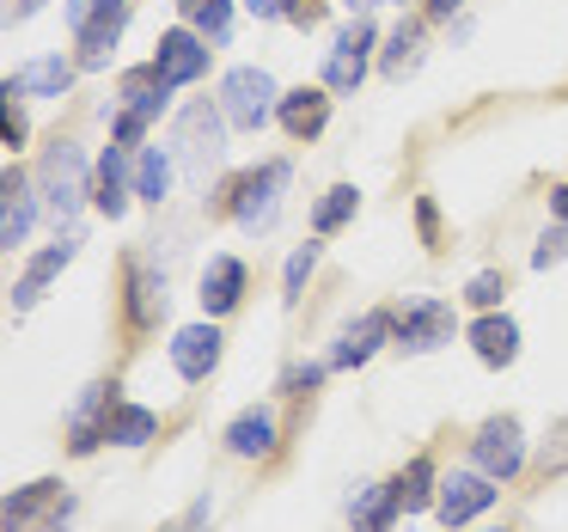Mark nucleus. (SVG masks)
I'll use <instances>...</instances> for the list:
<instances>
[{
	"label": "nucleus",
	"instance_id": "obj_1",
	"mask_svg": "<svg viewBox=\"0 0 568 532\" xmlns=\"http://www.w3.org/2000/svg\"><path fill=\"white\" fill-rule=\"evenodd\" d=\"M123 117H116L111 141H123V148H141V135H148L153 123H160V111L172 104V80L160 74V68H135V74H123Z\"/></svg>",
	"mask_w": 568,
	"mask_h": 532
},
{
	"label": "nucleus",
	"instance_id": "obj_2",
	"mask_svg": "<svg viewBox=\"0 0 568 532\" xmlns=\"http://www.w3.org/2000/svg\"><path fill=\"white\" fill-rule=\"evenodd\" d=\"M287 178H294V165H287V160H270V165H257L251 178H239V190L226 197V209H233V221L245 227V233H263V227L275 221Z\"/></svg>",
	"mask_w": 568,
	"mask_h": 532
},
{
	"label": "nucleus",
	"instance_id": "obj_3",
	"mask_svg": "<svg viewBox=\"0 0 568 532\" xmlns=\"http://www.w3.org/2000/svg\"><path fill=\"white\" fill-rule=\"evenodd\" d=\"M275 104H282V92H275V80L263 74V68H233V74L221 80V117L233 129H257Z\"/></svg>",
	"mask_w": 568,
	"mask_h": 532
},
{
	"label": "nucleus",
	"instance_id": "obj_4",
	"mask_svg": "<svg viewBox=\"0 0 568 532\" xmlns=\"http://www.w3.org/2000/svg\"><path fill=\"white\" fill-rule=\"evenodd\" d=\"M43 190H50V214L55 221H68L74 227V214H80V202L92 197V184H87V153L80 148H50V160H43Z\"/></svg>",
	"mask_w": 568,
	"mask_h": 532
},
{
	"label": "nucleus",
	"instance_id": "obj_5",
	"mask_svg": "<svg viewBox=\"0 0 568 532\" xmlns=\"http://www.w3.org/2000/svg\"><path fill=\"white\" fill-rule=\"evenodd\" d=\"M178 160H184V178L190 184H209V172L221 165V117L209 111V104H196V111H184V123H178Z\"/></svg>",
	"mask_w": 568,
	"mask_h": 532
},
{
	"label": "nucleus",
	"instance_id": "obj_6",
	"mask_svg": "<svg viewBox=\"0 0 568 532\" xmlns=\"http://www.w3.org/2000/svg\"><path fill=\"white\" fill-rule=\"evenodd\" d=\"M74 502L62 495V483H26L19 495H7V532H62Z\"/></svg>",
	"mask_w": 568,
	"mask_h": 532
},
{
	"label": "nucleus",
	"instance_id": "obj_7",
	"mask_svg": "<svg viewBox=\"0 0 568 532\" xmlns=\"http://www.w3.org/2000/svg\"><path fill=\"white\" fill-rule=\"evenodd\" d=\"M373 26L367 19H348L343 31H336V43H331V62H324V87L331 92H355L361 87V74H367V56H373Z\"/></svg>",
	"mask_w": 568,
	"mask_h": 532
},
{
	"label": "nucleus",
	"instance_id": "obj_8",
	"mask_svg": "<svg viewBox=\"0 0 568 532\" xmlns=\"http://www.w3.org/2000/svg\"><path fill=\"white\" fill-rule=\"evenodd\" d=\"M470 453H477V471H489V478H514V471L526 465V434H519L514 416H489L477 429V441H470Z\"/></svg>",
	"mask_w": 568,
	"mask_h": 532
},
{
	"label": "nucleus",
	"instance_id": "obj_9",
	"mask_svg": "<svg viewBox=\"0 0 568 532\" xmlns=\"http://www.w3.org/2000/svg\"><path fill=\"white\" fill-rule=\"evenodd\" d=\"M434 508H440L446 526H465L483 508H495V478L489 471H453V478L440 483V495H434Z\"/></svg>",
	"mask_w": 568,
	"mask_h": 532
},
{
	"label": "nucleus",
	"instance_id": "obj_10",
	"mask_svg": "<svg viewBox=\"0 0 568 532\" xmlns=\"http://www.w3.org/2000/svg\"><path fill=\"white\" fill-rule=\"evenodd\" d=\"M153 68H160L172 87H190V80H202L209 74V38L202 31H165L160 38V50H153Z\"/></svg>",
	"mask_w": 568,
	"mask_h": 532
},
{
	"label": "nucleus",
	"instance_id": "obj_11",
	"mask_svg": "<svg viewBox=\"0 0 568 532\" xmlns=\"http://www.w3.org/2000/svg\"><path fill=\"white\" fill-rule=\"evenodd\" d=\"M111 410H116L111 385H87L74 416H68V446H74V453H92L99 441H111Z\"/></svg>",
	"mask_w": 568,
	"mask_h": 532
},
{
	"label": "nucleus",
	"instance_id": "obj_12",
	"mask_svg": "<svg viewBox=\"0 0 568 532\" xmlns=\"http://www.w3.org/2000/svg\"><path fill=\"white\" fill-rule=\"evenodd\" d=\"M440 343H453V307L446 300H416L404 319V355H434Z\"/></svg>",
	"mask_w": 568,
	"mask_h": 532
},
{
	"label": "nucleus",
	"instance_id": "obj_13",
	"mask_svg": "<svg viewBox=\"0 0 568 532\" xmlns=\"http://www.w3.org/2000/svg\"><path fill=\"white\" fill-rule=\"evenodd\" d=\"M172 368L184 373V380H209V373L221 368V331H214V324H184V331L172 337Z\"/></svg>",
	"mask_w": 568,
	"mask_h": 532
},
{
	"label": "nucleus",
	"instance_id": "obj_14",
	"mask_svg": "<svg viewBox=\"0 0 568 532\" xmlns=\"http://www.w3.org/2000/svg\"><path fill=\"white\" fill-rule=\"evenodd\" d=\"M275 117H282V129H287L294 141H312L324 123H331V87H300V92H282Z\"/></svg>",
	"mask_w": 568,
	"mask_h": 532
},
{
	"label": "nucleus",
	"instance_id": "obj_15",
	"mask_svg": "<svg viewBox=\"0 0 568 532\" xmlns=\"http://www.w3.org/2000/svg\"><path fill=\"white\" fill-rule=\"evenodd\" d=\"M68 87H74V62H62V56H38V62H26L7 80L13 99H62Z\"/></svg>",
	"mask_w": 568,
	"mask_h": 532
},
{
	"label": "nucleus",
	"instance_id": "obj_16",
	"mask_svg": "<svg viewBox=\"0 0 568 532\" xmlns=\"http://www.w3.org/2000/svg\"><path fill=\"white\" fill-rule=\"evenodd\" d=\"M92 202H99V214L123 221V209H129V148H123V141H111V148H104L99 178H92Z\"/></svg>",
	"mask_w": 568,
	"mask_h": 532
},
{
	"label": "nucleus",
	"instance_id": "obj_17",
	"mask_svg": "<svg viewBox=\"0 0 568 532\" xmlns=\"http://www.w3.org/2000/svg\"><path fill=\"white\" fill-rule=\"evenodd\" d=\"M392 337V312H367L361 324H348L343 331V343L331 349V368L343 373V368H361V361H373L379 355V343Z\"/></svg>",
	"mask_w": 568,
	"mask_h": 532
},
{
	"label": "nucleus",
	"instance_id": "obj_18",
	"mask_svg": "<svg viewBox=\"0 0 568 532\" xmlns=\"http://www.w3.org/2000/svg\"><path fill=\"white\" fill-rule=\"evenodd\" d=\"M470 349H477L483 368H507V361L519 355V324L507 319V312H483V319L470 324Z\"/></svg>",
	"mask_w": 568,
	"mask_h": 532
},
{
	"label": "nucleus",
	"instance_id": "obj_19",
	"mask_svg": "<svg viewBox=\"0 0 568 532\" xmlns=\"http://www.w3.org/2000/svg\"><path fill=\"white\" fill-rule=\"evenodd\" d=\"M239 294H245V263L239 258H209V270H202V312H233L239 307Z\"/></svg>",
	"mask_w": 568,
	"mask_h": 532
},
{
	"label": "nucleus",
	"instance_id": "obj_20",
	"mask_svg": "<svg viewBox=\"0 0 568 532\" xmlns=\"http://www.w3.org/2000/svg\"><path fill=\"white\" fill-rule=\"evenodd\" d=\"M123 26H129V7H123V0H111V7H104L87 31H74V38H80V68H104V62H111Z\"/></svg>",
	"mask_w": 568,
	"mask_h": 532
},
{
	"label": "nucleus",
	"instance_id": "obj_21",
	"mask_svg": "<svg viewBox=\"0 0 568 532\" xmlns=\"http://www.w3.org/2000/svg\"><path fill=\"white\" fill-rule=\"evenodd\" d=\"M397 514H404V502H397L392 483H361V490L348 495V520H355V532H385Z\"/></svg>",
	"mask_w": 568,
	"mask_h": 532
},
{
	"label": "nucleus",
	"instance_id": "obj_22",
	"mask_svg": "<svg viewBox=\"0 0 568 532\" xmlns=\"http://www.w3.org/2000/svg\"><path fill=\"white\" fill-rule=\"evenodd\" d=\"M226 453L233 459H270L275 453V416L270 410H245L226 422Z\"/></svg>",
	"mask_w": 568,
	"mask_h": 532
},
{
	"label": "nucleus",
	"instance_id": "obj_23",
	"mask_svg": "<svg viewBox=\"0 0 568 532\" xmlns=\"http://www.w3.org/2000/svg\"><path fill=\"white\" fill-rule=\"evenodd\" d=\"M160 319H165V275H153L148 263H135V270H129V324H135V331H153Z\"/></svg>",
	"mask_w": 568,
	"mask_h": 532
},
{
	"label": "nucleus",
	"instance_id": "obj_24",
	"mask_svg": "<svg viewBox=\"0 0 568 532\" xmlns=\"http://www.w3.org/2000/svg\"><path fill=\"white\" fill-rule=\"evenodd\" d=\"M74 251H80V239L68 233L62 245H50L43 251V258H31V270L19 275V288H13V312H26V307H38V294H43V282H50L55 270H68V263H74Z\"/></svg>",
	"mask_w": 568,
	"mask_h": 532
},
{
	"label": "nucleus",
	"instance_id": "obj_25",
	"mask_svg": "<svg viewBox=\"0 0 568 532\" xmlns=\"http://www.w3.org/2000/svg\"><path fill=\"white\" fill-rule=\"evenodd\" d=\"M422 50H428V43H422V26H416V19H409V26H397L392 38H385V56H379L385 80H409V74L422 68Z\"/></svg>",
	"mask_w": 568,
	"mask_h": 532
},
{
	"label": "nucleus",
	"instance_id": "obj_26",
	"mask_svg": "<svg viewBox=\"0 0 568 532\" xmlns=\"http://www.w3.org/2000/svg\"><path fill=\"white\" fill-rule=\"evenodd\" d=\"M172 160H178L172 148H141V160H135V197H148V202L172 197Z\"/></svg>",
	"mask_w": 568,
	"mask_h": 532
},
{
	"label": "nucleus",
	"instance_id": "obj_27",
	"mask_svg": "<svg viewBox=\"0 0 568 532\" xmlns=\"http://www.w3.org/2000/svg\"><path fill=\"white\" fill-rule=\"evenodd\" d=\"M31 190H26V178L19 172H7V221H0V245L13 251V245H26V233H31Z\"/></svg>",
	"mask_w": 568,
	"mask_h": 532
},
{
	"label": "nucleus",
	"instance_id": "obj_28",
	"mask_svg": "<svg viewBox=\"0 0 568 532\" xmlns=\"http://www.w3.org/2000/svg\"><path fill=\"white\" fill-rule=\"evenodd\" d=\"M153 434H160V416H153L148 404H116L111 410V441L116 446H148Z\"/></svg>",
	"mask_w": 568,
	"mask_h": 532
},
{
	"label": "nucleus",
	"instance_id": "obj_29",
	"mask_svg": "<svg viewBox=\"0 0 568 532\" xmlns=\"http://www.w3.org/2000/svg\"><path fill=\"white\" fill-rule=\"evenodd\" d=\"M178 13L209 43H226V31H233V0H178Z\"/></svg>",
	"mask_w": 568,
	"mask_h": 532
},
{
	"label": "nucleus",
	"instance_id": "obj_30",
	"mask_svg": "<svg viewBox=\"0 0 568 532\" xmlns=\"http://www.w3.org/2000/svg\"><path fill=\"white\" fill-rule=\"evenodd\" d=\"M397 502H404V514H416V508H428L434 502V465L428 459H409L404 471H397Z\"/></svg>",
	"mask_w": 568,
	"mask_h": 532
},
{
	"label": "nucleus",
	"instance_id": "obj_31",
	"mask_svg": "<svg viewBox=\"0 0 568 532\" xmlns=\"http://www.w3.org/2000/svg\"><path fill=\"white\" fill-rule=\"evenodd\" d=\"M355 209H361V190H355V184H336V190H324V202H318V214H312V227H318V233H336V227H343Z\"/></svg>",
	"mask_w": 568,
	"mask_h": 532
},
{
	"label": "nucleus",
	"instance_id": "obj_32",
	"mask_svg": "<svg viewBox=\"0 0 568 532\" xmlns=\"http://www.w3.org/2000/svg\"><path fill=\"white\" fill-rule=\"evenodd\" d=\"M318 258H324V245H300L294 258H287V270H282V300H300V288H306L312 270H318Z\"/></svg>",
	"mask_w": 568,
	"mask_h": 532
},
{
	"label": "nucleus",
	"instance_id": "obj_33",
	"mask_svg": "<svg viewBox=\"0 0 568 532\" xmlns=\"http://www.w3.org/2000/svg\"><path fill=\"white\" fill-rule=\"evenodd\" d=\"M501 294H507V275L501 270H477V275H470V288H465V300H470V307H483V312L501 307Z\"/></svg>",
	"mask_w": 568,
	"mask_h": 532
},
{
	"label": "nucleus",
	"instance_id": "obj_34",
	"mask_svg": "<svg viewBox=\"0 0 568 532\" xmlns=\"http://www.w3.org/2000/svg\"><path fill=\"white\" fill-rule=\"evenodd\" d=\"M562 258H568V221H556V227H544V233H538L531 263H538V270H550V263H562Z\"/></svg>",
	"mask_w": 568,
	"mask_h": 532
},
{
	"label": "nucleus",
	"instance_id": "obj_35",
	"mask_svg": "<svg viewBox=\"0 0 568 532\" xmlns=\"http://www.w3.org/2000/svg\"><path fill=\"white\" fill-rule=\"evenodd\" d=\"M104 7H111V0H62V13H68V26H74V31H87Z\"/></svg>",
	"mask_w": 568,
	"mask_h": 532
},
{
	"label": "nucleus",
	"instance_id": "obj_36",
	"mask_svg": "<svg viewBox=\"0 0 568 532\" xmlns=\"http://www.w3.org/2000/svg\"><path fill=\"white\" fill-rule=\"evenodd\" d=\"M0 141H7V148H26V117H19L13 92H7V117H0Z\"/></svg>",
	"mask_w": 568,
	"mask_h": 532
},
{
	"label": "nucleus",
	"instance_id": "obj_37",
	"mask_svg": "<svg viewBox=\"0 0 568 532\" xmlns=\"http://www.w3.org/2000/svg\"><path fill=\"white\" fill-rule=\"evenodd\" d=\"M324 368H331V361H306V368H294L287 373V392H312V385L324 380Z\"/></svg>",
	"mask_w": 568,
	"mask_h": 532
},
{
	"label": "nucleus",
	"instance_id": "obj_38",
	"mask_svg": "<svg viewBox=\"0 0 568 532\" xmlns=\"http://www.w3.org/2000/svg\"><path fill=\"white\" fill-rule=\"evenodd\" d=\"M416 221H422V239H428V245H440V214H434V202H428V197L416 202Z\"/></svg>",
	"mask_w": 568,
	"mask_h": 532
},
{
	"label": "nucleus",
	"instance_id": "obj_39",
	"mask_svg": "<svg viewBox=\"0 0 568 532\" xmlns=\"http://www.w3.org/2000/svg\"><path fill=\"white\" fill-rule=\"evenodd\" d=\"M245 7L257 19H287V13H294V0H245Z\"/></svg>",
	"mask_w": 568,
	"mask_h": 532
},
{
	"label": "nucleus",
	"instance_id": "obj_40",
	"mask_svg": "<svg viewBox=\"0 0 568 532\" xmlns=\"http://www.w3.org/2000/svg\"><path fill=\"white\" fill-rule=\"evenodd\" d=\"M550 209H556V221H568V184L550 190Z\"/></svg>",
	"mask_w": 568,
	"mask_h": 532
},
{
	"label": "nucleus",
	"instance_id": "obj_41",
	"mask_svg": "<svg viewBox=\"0 0 568 532\" xmlns=\"http://www.w3.org/2000/svg\"><path fill=\"white\" fill-rule=\"evenodd\" d=\"M458 13V0H428V19H453Z\"/></svg>",
	"mask_w": 568,
	"mask_h": 532
},
{
	"label": "nucleus",
	"instance_id": "obj_42",
	"mask_svg": "<svg viewBox=\"0 0 568 532\" xmlns=\"http://www.w3.org/2000/svg\"><path fill=\"white\" fill-rule=\"evenodd\" d=\"M348 7H355V13H367V7H392V0H348Z\"/></svg>",
	"mask_w": 568,
	"mask_h": 532
},
{
	"label": "nucleus",
	"instance_id": "obj_43",
	"mask_svg": "<svg viewBox=\"0 0 568 532\" xmlns=\"http://www.w3.org/2000/svg\"><path fill=\"white\" fill-rule=\"evenodd\" d=\"M172 532H184V526H172Z\"/></svg>",
	"mask_w": 568,
	"mask_h": 532
}]
</instances>
